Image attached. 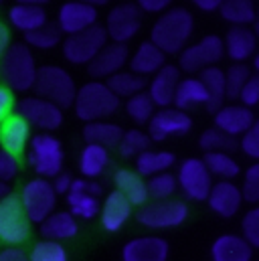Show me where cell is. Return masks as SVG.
<instances>
[{
	"instance_id": "1",
	"label": "cell",
	"mask_w": 259,
	"mask_h": 261,
	"mask_svg": "<svg viewBox=\"0 0 259 261\" xmlns=\"http://www.w3.org/2000/svg\"><path fill=\"white\" fill-rule=\"evenodd\" d=\"M194 33V16L185 6H170L158 16L150 31V43L164 55H180Z\"/></svg>"
},
{
	"instance_id": "2",
	"label": "cell",
	"mask_w": 259,
	"mask_h": 261,
	"mask_svg": "<svg viewBox=\"0 0 259 261\" xmlns=\"http://www.w3.org/2000/svg\"><path fill=\"white\" fill-rule=\"evenodd\" d=\"M120 99L110 91L106 81H87L77 87L75 93V116L89 124V122H103L112 118L120 110Z\"/></svg>"
},
{
	"instance_id": "3",
	"label": "cell",
	"mask_w": 259,
	"mask_h": 261,
	"mask_svg": "<svg viewBox=\"0 0 259 261\" xmlns=\"http://www.w3.org/2000/svg\"><path fill=\"white\" fill-rule=\"evenodd\" d=\"M37 73L39 65L33 55V49H29L24 43H12L0 59L2 83L8 85L14 93L33 89L37 81Z\"/></svg>"
},
{
	"instance_id": "4",
	"label": "cell",
	"mask_w": 259,
	"mask_h": 261,
	"mask_svg": "<svg viewBox=\"0 0 259 261\" xmlns=\"http://www.w3.org/2000/svg\"><path fill=\"white\" fill-rule=\"evenodd\" d=\"M27 158L31 168L39 174V178L53 180L57 174L63 172L65 164V150L59 138L53 134H35L31 138Z\"/></svg>"
},
{
	"instance_id": "5",
	"label": "cell",
	"mask_w": 259,
	"mask_h": 261,
	"mask_svg": "<svg viewBox=\"0 0 259 261\" xmlns=\"http://www.w3.org/2000/svg\"><path fill=\"white\" fill-rule=\"evenodd\" d=\"M33 89L37 91V97L47 99L61 110L73 106L75 93H77V85H75L73 75L67 69L57 65L39 67L37 81H35Z\"/></svg>"
},
{
	"instance_id": "6",
	"label": "cell",
	"mask_w": 259,
	"mask_h": 261,
	"mask_svg": "<svg viewBox=\"0 0 259 261\" xmlns=\"http://www.w3.org/2000/svg\"><path fill=\"white\" fill-rule=\"evenodd\" d=\"M33 223L29 221L18 195L10 193L0 200V243L4 247H20L31 239Z\"/></svg>"
},
{
	"instance_id": "7",
	"label": "cell",
	"mask_w": 259,
	"mask_h": 261,
	"mask_svg": "<svg viewBox=\"0 0 259 261\" xmlns=\"http://www.w3.org/2000/svg\"><path fill=\"white\" fill-rule=\"evenodd\" d=\"M191 211L189 204L180 198H168V200H148L144 206H140L136 219L146 229H174L187 223Z\"/></svg>"
},
{
	"instance_id": "8",
	"label": "cell",
	"mask_w": 259,
	"mask_h": 261,
	"mask_svg": "<svg viewBox=\"0 0 259 261\" xmlns=\"http://www.w3.org/2000/svg\"><path fill=\"white\" fill-rule=\"evenodd\" d=\"M20 204L33 225H41L57 208V193L47 178H33L20 191Z\"/></svg>"
},
{
	"instance_id": "9",
	"label": "cell",
	"mask_w": 259,
	"mask_h": 261,
	"mask_svg": "<svg viewBox=\"0 0 259 261\" xmlns=\"http://www.w3.org/2000/svg\"><path fill=\"white\" fill-rule=\"evenodd\" d=\"M106 45H108V33L103 27L95 24L83 33L65 37L61 43V51L71 65H89Z\"/></svg>"
},
{
	"instance_id": "10",
	"label": "cell",
	"mask_w": 259,
	"mask_h": 261,
	"mask_svg": "<svg viewBox=\"0 0 259 261\" xmlns=\"http://www.w3.org/2000/svg\"><path fill=\"white\" fill-rule=\"evenodd\" d=\"M223 57H225L223 39L219 35H206L200 41L189 45L178 55V69L187 73H200L209 67H217Z\"/></svg>"
},
{
	"instance_id": "11",
	"label": "cell",
	"mask_w": 259,
	"mask_h": 261,
	"mask_svg": "<svg viewBox=\"0 0 259 261\" xmlns=\"http://www.w3.org/2000/svg\"><path fill=\"white\" fill-rule=\"evenodd\" d=\"M101 193L103 189L87 178H73V185L67 193V206L69 213L75 219H83V221H93L95 217H99V208H101Z\"/></svg>"
},
{
	"instance_id": "12",
	"label": "cell",
	"mask_w": 259,
	"mask_h": 261,
	"mask_svg": "<svg viewBox=\"0 0 259 261\" xmlns=\"http://www.w3.org/2000/svg\"><path fill=\"white\" fill-rule=\"evenodd\" d=\"M176 182H178V189L183 191V195L189 200L202 202V200H206V196L211 193L213 176L206 170L202 158H185L178 166Z\"/></svg>"
},
{
	"instance_id": "13",
	"label": "cell",
	"mask_w": 259,
	"mask_h": 261,
	"mask_svg": "<svg viewBox=\"0 0 259 261\" xmlns=\"http://www.w3.org/2000/svg\"><path fill=\"white\" fill-rule=\"evenodd\" d=\"M103 29L108 33V39H112V43L128 45L142 29V12L134 2L116 4L108 12Z\"/></svg>"
},
{
	"instance_id": "14",
	"label": "cell",
	"mask_w": 259,
	"mask_h": 261,
	"mask_svg": "<svg viewBox=\"0 0 259 261\" xmlns=\"http://www.w3.org/2000/svg\"><path fill=\"white\" fill-rule=\"evenodd\" d=\"M16 114L22 116L29 122L31 128H37V130L45 132V134H51L57 128H61L65 118L61 108H57L55 103H51L47 99H41L37 95L24 97L22 101H18Z\"/></svg>"
},
{
	"instance_id": "15",
	"label": "cell",
	"mask_w": 259,
	"mask_h": 261,
	"mask_svg": "<svg viewBox=\"0 0 259 261\" xmlns=\"http://www.w3.org/2000/svg\"><path fill=\"white\" fill-rule=\"evenodd\" d=\"M97 18H99V12L91 2H83V0L65 2L57 12V29L61 31V35L71 37L95 27Z\"/></svg>"
},
{
	"instance_id": "16",
	"label": "cell",
	"mask_w": 259,
	"mask_h": 261,
	"mask_svg": "<svg viewBox=\"0 0 259 261\" xmlns=\"http://www.w3.org/2000/svg\"><path fill=\"white\" fill-rule=\"evenodd\" d=\"M193 130V118L176 108L158 110L148 122V138L152 142H164L170 136H185Z\"/></svg>"
},
{
	"instance_id": "17",
	"label": "cell",
	"mask_w": 259,
	"mask_h": 261,
	"mask_svg": "<svg viewBox=\"0 0 259 261\" xmlns=\"http://www.w3.org/2000/svg\"><path fill=\"white\" fill-rule=\"evenodd\" d=\"M130 61V49L128 45H118V43H108L97 57L87 65L89 75L93 81H108L116 73L124 71V67Z\"/></svg>"
},
{
	"instance_id": "18",
	"label": "cell",
	"mask_w": 259,
	"mask_h": 261,
	"mask_svg": "<svg viewBox=\"0 0 259 261\" xmlns=\"http://www.w3.org/2000/svg\"><path fill=\"white\" fill-rule=\"evenodd\" d=\"M168 255L170 245L158 235L134 237L122 247V261H168Z\"/></svg>"
},
{
	"instance_id": "19",
	"label": "cell",
	"mask_w": 259,
	"mask_h": 261,
	"mask_svg": "<svg viewBox=\"0 0 259 261\" xmlns=\"http://www.w3.org/2000/svg\"><path fill=\"white\" fill-rule=\"evenodd\" d=\"M31 138H33V128L18 114H12L0 124V150L2 152H8L20 158L29 150Z\"/></svg>"
},
{
	"instance_id": "20",
	"label": "cell",
	"mask_w": 259,
	"mask_h": 261,
	"mask_svg": "<svg viewBox=\"0 0 259 261\" xmlns=\"http://www.w3.org/2000/svg\"><path fill=\"white\" fill-rule=\"evenodd\" d=\"M204 202L209 204V208L215 215H219L223 219H231L239 213V208L243 204V195L235 182L219 180V182H213L211 193H209Z\"/></svg>"
},
{
	"instance_id": "21",
	"label": "cell",
	"mask_w": 259,
	"mask_h": 261,
	"mask_svg": "<svg viewBox=\"0 0 259 261\" xmlns=\"http://www.w3.org/2000/svg\"><path fill=\"white\" fill-rule=\"evenodd\" d=\"M45 2L37 0H18L8 8V22L12 29L29 35L33 31H39L47 24V10L43 6Z\"/></svg>"
},
{
	"instance_id": "22",
	"label": "cell",
	"mask_w": 259,
	"mask_h": 261,
	"mask_svg": "<svg viewBox=\"0 0 259 261\" xmlns=\"http://www.w3.org/2000/svg\"><path fill=\"white\" fill-rule=\"evenodd\" d=\"M180 79H183L180 69L176 65H168V63L152 77V81L148 83L146 93L150 95V99L154 101L156 108H160V110L172 108L174 93H176V87H178Z\"/></svg>"
},
{
	"instance_id": "23",
	"label": "cell",
	"mask_w": 259,
	"mask_h": 261,
	"mask_svg": "<svg viewBox=\"0 0 259 261\" xmlns=\"http://www.w3.org/2000/svg\"><path fill=\"white\" fill-rule=\"evenodd\" d=\"M213 116H215V128L223 132V134H227V136H231V138H241L255 122L253 110H249L241 103L223 106Z\"/></svg>"
},
{
	"instance_id": "24",
	"label": "cell",
	"mask_w": 259,
	"mask_h": 261,
	"mask_svg": "<svg viewBox=\"0 0 259 261\" xmlns=\"http://www.w3.org/2000/svg\"><path fill=\"white\" fill-rule=\"evenodd\" d=\"M134 215V206L124 195H120L118 191L108 193L101 208H99V221L103 231L108 233H118L122 231V227L130 221V217Z\"/></svg>"
},
{
	"instance_id": "25",
	"label": "cell",
	"mask_w": 259,
	"mask_h": 261,
	"mask_svg": "<svg viewBox=\"0 0 259 261\" xmlns=\"http://www.w3.org/2000/svg\"><path fill=\"white\" fill-rule=\"evenodd\" d=\"M225 57L233 63H243L257 53V37L251 27H231L223 39Z\"/></svg>"
},
{
	"instance_id": "26",
	"label": "cell",
	"mask_w": 259,
	"mask_h": 261,
	"mask_svg": "<svg viewBox=\"0 0 259 261\" xmlns=\"http://www.w3.org/2000/svg\"><path fill=\"white\" fill-rule=\"evenodd\" d=\"M253 249L241 237L233 233L219 235L211 245V261H251Z\"/></svg>"
},
{
	"instance_id": "27",
	"label": "cell",
	"mask_w": 259,
	"mask_h": 261,
	"mask_svg": "<svg viewBox=\"0 0 259 261\" xmlns=\"http://www.w3.org/2000/svg\"><path fill=\"white\" fill-rule=\"evenodd\" d=\"M166 65V55L156 47L152 45L150 41H144L138 45V49L130 55L128 67L132 73L140 75V77H148V75H156L162 67Z\"/></svg>"
},
{
	"instance_id": "28",
	"label": "cell",
	"mask_w": 259,
	"mask_h": 261,
	"mask_svg": "<svg viewBox=\"0 0 259 261\" xmlns=\"http://www.w3.org/2000/svg\"><path fill=\"white\" fill-rule=\"evenodd\" d=\"M39 227H41V237L43 239L57 241V243L69 241V239L77 237V233H79V223L69 211H55Z\"/></svg>"
},
{
	"instance_id": "29",
	"label": "cell",
	"mask_w": 259,
	"mask_h": 261,
	"mask_svg": "<svg viewBox=\"0 0 259 261\" xmlns=\"http://www.w3.org/2000/svg\"><path fill=\"white\" fill-rule=\"evenodd\" d=\"M114 185H116L114 191L126 196L132 202V206H144L150 198L146 189V178H142L132 168H118L114 174Z\"/></svg>"
},
{
	"instance_id": "30",
	"label": "cell",
	"mask_w": 259,
	"mask_h": 261,
	"mask_svg": "<svg viewBox=\"0 0 259 261\" xmlns=\"http://www.w3.org/2000/svg\"><path fill=\"white\" fill-rule=\"evenodd\" d=\"M198 79H200V83L204 85V91H206V106L204 108L211 114L219 112L225 106V99H227L225 71L219 69V67H209V69L198 73Z\"/></svg>"
},
{
	"instance_id": "31",
	"label": "cell",
	"mask_w": 259,
	"mask_h": 261,
	"mask_svg": "<svg viewBox=\"0 0 259 261\" xmlns=\"http://www.w3.org/2000/svg\"><path fill=\"white\" fill-rule=\"evenodd\" d=\"M174 162H176V156L168 150H146L140 156H136V172L148 180L156 174L170 172Z\"/></svg>"
},
{
	"instance_id": "32",
	"label": "cell",
	"mask_w": 259,
	"mask_h": 261,
	"mask_svg": "<svg viewBox=\"0 0 259 261\" xmlns=\"http://www.w3.org/2000/svg\"><path fill=\"white\" fill-rule=\"evenodd\" d=\"M122 136L124 130L122 126L114 124V122H89L83 126V138H85V144H95V146H101V148H118L120 142H122Z\"/></svg>"
},
{
	"instance_id": "33",
	"label": "cell",
	"mask_w": 259,
	"mask_h": 261,
	"mask_svg": "<svg viewBox=\"0 0 259 261\" xmlns=\"http://www.w3.org/2000/svg\"><path fill=\"white\" fill-rule=\"evenodd\" d=\"M198 106H206V91L204 85L200 83L198 77H183L176 93H174V103L172 108L180 110V112H189Z\"/></svg>"
},
{
	"instance_id": "34",
	"label": "cell",
	"mask_w": 259,
	"mask_h": 261,
	"mask_svg": "<svg viewBox=\"0 0 259 261\" xmlns=\"http://www.w3.org/2000/svg\"><path fill=\"white\" fill-rule=\"evenodd\" d=\"M110 164V150L95 146V144H85L81 154H79V172L83 178L93 180L106 172Z\"/></svg>"
},
{
	"instance_id": "35",
	"label": "cell",
	"mask_w": 259,
	"mask_h": 261,
	"mask_svg": "<svg viewBox=\"0 0 259 261\" xmlns=\"http://www.w3.org/2000/svg\"><path fill=\"white\" fill-rule=\"evenodd\" d=\"M255 2L251 0H221L219 12L231 27H251L255 20Z\"/></svg>"
},
{
	"instance_id": "36",
	"label": "cell",
	"mask_w": 259,
	"mask_h": 261,
	"mask_svg": "<svg viewBox=\"0 0 259 261\" xmlns=\"http://www.w3.org/2000/svg\"><path fill=\"white\" fill-rule=\"evenodd\" d=\"M106 85L110 87V91H112L118 99H122V97L130 99V97H134V95L142 93V91L148 87L146 79L140 77V75H136V73H132V71H120V73H116L114 77H110V79L106 81Z\"/></svg>"
},
{
	"instance_id": "37",
	"label": "cell",
	"mask_w": 259,
	"mask_h": 261,
	"mask_svg": "<svg viewBox=\"0 0 259 261\" xmlns=\"http://www.w3.org/2000/svg\"><path fill=\"white\" fill-rule=\"evenodd\" d=\"M202 162L206 166V170L211 172V176H217L221 180H233L239 176L241 166L239 162L227 154V152H211L202 156Z\"/></svg>"
},
{
	"instance_id": "38",
	"label": "cell",
	"mask_w": 259,
	"mask_h": 261,
	"mask_svg": "<svg viewBox=\"0 0 259 261\" xmlns=\"http://www.w3.org/2000/svg\"><path fill=\"white\" fill-rule=\"evenodd\" d=\"M126 114H128L130 120L136 122L138 126L140 124H148L152 120V116L156 114V106L150 99V95L146 91H142V93L130 97L126 101Z\"/></svg>"
},
{
	"instance_id": "39",
	"label": "cell",
	"mask_w": 259,
	"mask_h": 261,
	"mask_svg": "<svg viewBox=\"0 0 259 261\" xmlns=\"http://www.w3.org/2000/svg\"><path fill=\"white\" fill-rule=\"evenodd\" d=\"M61 43V31L57 29V24H45L41 27L39 31H33L29 35H24V45L29 49H41V51H47V49H53Z\"/></svg>"
},
{
	"instance_id": "40",
	"label": "cell",
	"mask_w": 259,
	"mask_h": 261,
	"mask_svg": "<svg viewBox=\"0 0 259 261\" xmlns=\"http://www.w3.org/2000/svg\"><path fill=\"white\" fill-rule=\"evenodd\" d=\"M150 144H152V140L148 138L146 132L138 130V128H132V130L124 132L122 142H120V146H118V152H120L124 158H136V156H140L142 152L150 150Z\"/></svg>"
},
{
	"instance_id": "41",
	"label": "cell",
	"mask_w": 259,
	"mask_h": 261,
	"mask_svg": "<svg viewBox=\"0 0 259 261\" xmlns=\"http://www.w3.org/2000/svg\"><path fill=\"white\" fill-rule=\"evenodd\" d=\"M146 189H148V196H150V198L168 200V198H172L174 193L178 191L176 174H172V172L156 174V176H152V178L146 180Z\"/></svg>"
},
{
	"instance_id": "42",
	"label": "cell",
	"mask_w": 259,
	"mask_h": 261,
	"mask_svg": "<svg viewBox=\"0 0 259 261\" xmlns=\"http://www.w3.org/2000/svg\"><path fill=\"white\" fill-rule=\"evenodd\" d=\"M198 146H200V150H204V154H211V152H227L229 154L237 146V142H235V138L219 132L217 128H209L200 134Z\"/></svg>"
},
{
	"instance_id": "43",
	"label": "cell",
	"mask_w": 259,
	"mask_h": 261,
	"mask_svg": "<svg viewBox=\"0 0 259 261\" xmlns=\"http://www.w3.org/2000/svg\"><path fill=\"white\" fill-rule=\"evenodd\" d=\"M29 261H69V253L63 247V243L41 239L31 247Z\"/></svg>"
},
{
	"instance_id": "44",
	"label": "cell",
	"mask_w": 259,
	"mask_h": 261,
	"mask_svg": "<svg viewBox=\"0 0 259 261\" xmlns=\"http://www.w3.org/2000/svg\"><path fill=\"white\" fill-rule=\"evenodd\" d=\"M251 77L249 67L243 63H233L225 71V89H227V99L237 101L241 95V89L245 87L247 79Z\"/></svg>"
},
{
	"instance_id": "45",
	"label": "cell",
	"mask_w": 259,
	"mask_h": 261,
	"mask_svg": "<svg viewBox=\"0 0 259 261\" xmlns=\"http://www.w3.org/2000/svg\"><path fill=\"white\" fill-rule=\"evenodd\" d=\"M241 237L251 245V249H259V204L251 206L241 219Z\"/></svg>"
},
{
	"instance_id": "46",
	"label": "cell",
	"mask_w": 259,
	"mask_h": 261,
	"mask_svg": "<svg viewBox=\"0 0 259 261\" xmlns=\"http://www.w3.org/2000/svg\"><path fill=\"white\" fill-rule=\"evenodd\" d=\"M243 202L247 200L249 204H259V162L251 164L245 172H243V185L239 187Z\"/></svg>"
},
{
	"instance_id": "47",
	"label": "cell",
	"mask_w": 259,
	"mask_h": 261,
	"mask_svg": "<svg viewBox=\"0 0 259 261\" xmlns=\"http://www.w3.org/2000/svg\"><path fill=\"white\" fill-rule=\"evenodd\" d=\"M239 148L243 150L245 156H249V158H253L255 162H259V118H255L253 126L241 136Z\"/></svg>"
},
{
	"instance_id": "48",
	"label": "cell",
	"mask_w": 259,
	"mask_h": 261,
	"mask_svg": "<svg viewBox=\"0 0 259 261\" xmlns=\"http://www.w3.org/2000/svg\"><path fill=\"white\" fill-rule=\"evenodd\" d=\"M20 172V160L8 152L0 150V182L10 185Z\"/></svg>"
},
{
	"instance_id": "49",
	"label": "cell",
	"mask_w": 259,
	"mask_h": 261,
	"mask_svg": "<svg viewBox=\"0 0 259 261\" xmlns=\"http://www.w3.org/2000/svg\"><path fill=\"white\" fill-rule=\"evenodd\" d=\"M16 106H18L16 93H14L8 85L0 83V124H2L6 118H10L12 114H16Z\"/></svg>"
},
{
	"instance_id": "50",
	"label": "cell",
	"mask_w": 259,
	"mask_h": 261,
	"mask_svg": "<svg viewBox=\"0 0 259 261\" xmlns=\"http://www.w3.org/2000/svg\"><path fill=\"white\" fill-rule=\"evenodd\" d=\"M237 101H241V106H245V108H249V110H253L255 106H259V75L257 73L247 79V83H245V87L241 89V95H239Z\"/></svg>"
},
{
	"instance_id": "51",
	"label": "cell",
	"mask_w": 259,
	"mask_h": 261,
	"mask_svg": "<svg viewBox=\"0 0 259 261\" xmlns=\"http://www.w3.org/2000/svg\"><path fill=\"white\" fill-rule=\"evenodd\" d=\"M140 12H150V14H162L170 8V0H138L136 4Z\"/></svg>"
},
{
	"instance_id": "52",
	"label": "cell",
	"mask_w": 259,
	"mask_h": 261,
	"mask_svg": "<svg viewBox=\"0 0 259 261\" xmlns=\"http://www.w3.org/2000/svg\"><path fill=\"white\" fill-rule=\"evenodd\" d=\"M0 261H29V253L22 247H2Z\"/></svg>"
},
{
	"instance_id": "53",
	"label": "cell",
	"mask_w": 259,
	"mask_h": 261,
	"mask_svg": "<svg viewBox=\"0 0 259 261\" xmlns=\"http://www.w3.org/2000/svg\"><path fill=\"white\" fill-rule=\"evenodd\" d=\"M51 185H53V189H55L57 196H59V195L67 196L69 189H71V185H73V178H71V174H67V172H61V174H57V176L51 180Z\"/></svg>"
},
{
	"instance_id": "54",
	"label": "cell",
	"mask_w": 259,
	"mask_h": 261,
	"mask_svg": "<svg viewBox=\"0 0 259 261\" xmlns=\"http://www.w3.org/2000/svg\"><path fill=\"white\" fill-rule=\"evenodd\" d=\"M10 45H12V33H10V27H8L4 20H0V59H2V55L8 51Z\"/></svg>"
},
{
	"instance_id": "55",
	"label": "cell",
	"mask_w": 259,
	"mask_h": 261,
	"mask_svg": "<svg viewBox=\"0 0 259 261\" xmlns=\"http://www.w3.org/2000/svg\"><path fill=\"white\" fill-rule=\"evenodd\" d=\"M193 4L202 12H215V10H219L221 0H194Z\"/></svg>"
},
{
	"instance_id": "56",
	"label": "cell",
	"mask_w": 259,
	"mask_h": 261,
	"mask_svg": "<svg viewBox=\"0 0 259 261\" xmlns=\"http://www.w3.org/2000/svg\"><path fill=\"white\" fill-rule=\"evenodd\" d=\"M251 31H253V35L257 37V41H259V6H257V10H255V20H253V24H251Z\"/></svg>"
},
{
	"instance_id": "57",
	"label": "cell",
	"mask_w": 259,
	"mask_h": 261,
	"mask_svg": "<svg viewBox=\"0 0 259 261\" xmlns=\"http://www.w3.org/2000/svg\"><path fill=\"white\" fill-rule=\"evenodd\" d=\"M8 195H10V185H2V182H0V200L6 198Z\"/></svg>"
},
{
	"instance_id": "58",
	"label": "cell",
	"mask_w": 259,
	"mask_h": 261,
	"mask_svg": "<svg viewBox=\"0 0 259 261\" xmlns=\"http://www.w3.org/2000/svg\"><path fill=\"white\" fill-rule=\"evenodd\" d=\"M253 69L257 71V75H259V51L253 55Z\"/></svg>"
}]
</instances>
